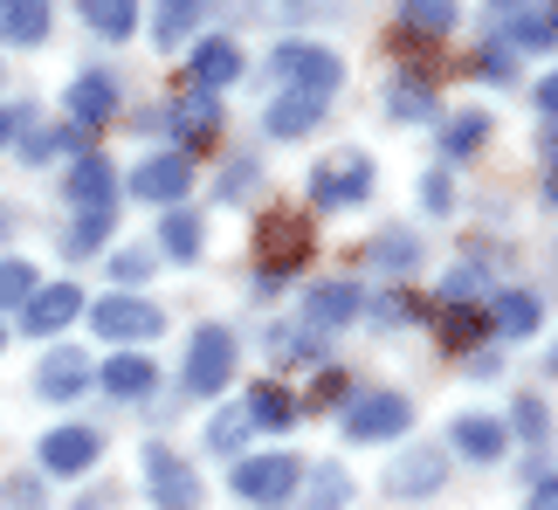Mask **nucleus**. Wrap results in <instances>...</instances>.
Here are the masks:
<instances>
[{"label":"nucleus","instance_id":"f257e3e1","mask_svg":"<svg viewBox=\"0 0 558 510\" xmlns=\"http://www.w3.org/2000/svg\"><path fill=\"white\" fill-rule=\"evenodd\" d=\"M304 255H311V221L263 215V228H255V276H263V283H255V290H276L283 276H296Z\"/></svg>","mask_w":558,"mask_h":510},{"label":"nucleus","instance_id":"f03ea898","mask_svg":"<svg viewBox=\"0 0 558 510\" xmlns=\"http://www.w3.org/2000/svg\"><path fill=\"white\" fill-rule=\"evenodd\" d=\"M228 373H234V338L221 325H201V331H193V345H186V366H180L186 400H214V393L228 387Z\"/></svg>","mask_w":558,"mask_h":510},{"label":"nucleus","instance_id":"7ed1b4c3","mask_svg":"<svg viewBox=\"0 0 558 510\" xmlns=\"http://www.w3.org/2000/svg\"><path fill=\"white\" fill-rule=\"evenodd\" d=\"M90 325H97V338H111L118 352H138L145 338H159L166 331V317H159V304H145V296H104V304L90 311Z\"/></svg>","mask_w":558,"mask_h":510},{"label":"nucleus","instance_id":"20e7f679","mask_svg":"<svg viewBox=\"0 0 558 510\" xmlns=\"http://www.w3.org/2000/svg\"><path fill=\"white\" fill-rule=\"evenodd\" d=\"M234 497L242 503H290L304 470H296V456H255V462H234Z\"/></svg>","mask_w":558,"mask_h":510},{"label":"nucleus","instance_id":"39448f33","mask_svg":"<svg viewBox=\"0 0 558 510\" xmlns=\"http://www.w3.org/2000/svg\"><path fill=\"white\" fill-rule=\"evenodd\" d=\"M276 76H283L290 90L331 97L345 70H338V56H331V49H317V41H283V49H276Z\"/></svg>","mask_w":558,"mask_h":510},{"label":"nucleus","instance_id":"423d86ee","mask_svg":"<svg viewBox=\"0 0 558 510\" xmlns=\"http://www.w3.org/2000/svg\"><path fill=\"white\" fill-rule=\"evenodd\" d=\"M338 421H345L352 441H393V435H407L414 408H407V393H359Z\"/></svg>","mask_w":558,"mask_h":510},{"label":"nucleus","instance_id":"0eeeda50","mask_svg":"<svg viewBox=\"0 0 558 510\" xmlns=\"http://www.w3.org/2000/svg\"><path fill=\"white\" fill-rule=\"evenodd\" d=\"M366 194H373V159L366 153H338V159H325L311 173V201L317 207H352Z\"/></svg>","mask_w":558,"mask_h":510},{"label":"nucleus","instance_id":"6e6552de","mask_svg":"<svg viewBox=\"0 0 558 510\" xmlns=\"http://www.w3.org/2000/svg\"><path fill=\"white\" fill-rule=\"evenodd\" d=\"M145 483H153V503L159 510H201V476L186 470L173 449H145Z\"/></svg>","mask_w":558,"mask_h":510},{"label":"nucleus","instance_id":"1a4fd4ad","mask_svg":"<svg viewBox=\"0 0 558 510\" xmlns=\"http://www.w3.org/2000/svg\"><path fill=\"white\" fill-rule=\"evenodd\" d=\"M193 186V159L186 153H153L145 166H132V201H166L173 207Z\"/></svg>","mask_w":558,"mask_h":510},{"label":"nucleus","instance_id":"9d476101","mask_svg":"<svg viewBox=\"0 0 558 510\" xmlns=\"http://www.w3.org/2000/svg\"><path fill=\"white\" fill-rule=\"evenodd\" d=\"M97 449H104L97 428H49L41 435V470L49 476H83L97 462Z\"/></svg>","mask_w":558,"mask_h":510},{"label":"nucleus","instance_id":"9b49d317","mask_svg":"<svg viewBox=\"0 0 558 510\" xmlns=\"http://www.w3.org/2000/svg\"><path fill=\"white\" fill-rule=\"evenodd\" d=\"M83 311V296H76V283H41L28 304H21V331L28 338H49V331H62L70 317Z\"/></svg>","mask_w":558,"mask_h":510},{"label":"nucleus","instance_id":"f8f14e48","mask_svg":"<svg viewBox=\"0 0 558 510\" xmlns=\"http://www.w3.org/2000/svg\"><path fill=\"white\" fill-rule=\"evenodd\" d=\"M186 76H193V90H221V83H234L242 76V49L234 41H221V35H207V41H193L186 49Z\"/></svg>","mask_w":558,"mask_h":510},{"label":"nucleus","instance_id":"ddd939ff","mask_svg":"<svg viewBox=\"0 0 558 510\" xmlns=\"http://www.w3.org/2000/svg\"><path fill=\"white\" fill-rule=\"evenodd\" d=\"M90 379H97V366H90V359H83L76 345H62V352H49V359H41V373H35V393H41V400H76L83 387H90Z\"/></svg>","mask_w":558,"mask_h":510},{"label":"nucleus","instance_id":"4468645a","mask_svg":"<svg viewBox=\"0 0 558 510\" xmlns=\"http://www.w3.org/2000/svg\"><path fill=\"white\" fill-rule=\"evenodd\" d=\"M111 194H118V173H111V159L83 153V159L70 166V201H76V215H111Z\"/></svg>","mask_w":558,"mask_h":510},{"label":"nucleus","instance_id":"2eb2a0df","mask_svg":"<svg viewBox=\"0 0 558 510\" xmlns=\"http://www.w3.org/2000/svg\"><path fill=\"white\" fill-rule=\"evenodd\" d=\"M448 476V456L441 449H407L393 470H386V483H393V497H435Z\"/></svg>","mask_w":558,"mask_h":510},{"label":"nucleus","instance_id":"dca6fc26","mask_svg":"<svg viewBox=\"0 0 558 510\" xmlns=\"http://www.w3.org/2000/svg\"><path fill=\"white\" fill-rule=\"evenodd\" d=\"M359 311H366V290L345 283V276H338V283H311V296H304V317L317 331H325V325H352Z\"/></svg>","mask_w":558,"mask_h":510},{"label":"nucleus","instance_id":"f3484780","mask_svg":"<svg viewBox=\"0 0 558 510\" xmlns=\"http://www.w3.org/2000/svg\"><path fill=\"white\" fill-rule=\"evenodd\" d=\"M504 441H510V428L489 421V414H456V421H448V449H462L469 462H497Z\"/></svg>","mask_w":558,"mask_h":510},{"label":"nucleus","instance_id":"a211bd4d","mask_svg":"<svg viewBox=\"0 0 558 510\" xmlns=\"http://www.w3.org/2000/svg\"><path fill=\"white\" fill-rule=\"evenodd\" d=\"M325 104L331 97H311V90H283L269 104V138H304V132H317V124H325Z\"/></svg>","mask_w":558,"mask_h":510},{"label":"nucleus","instance_id":"6ab92c4d","mask_svg":"<svg viewBox=\"0 0 558 510\" xmlns=\"http://www.w3.org/2000/svg\"><path fill=\"white\" fill-rule=\"evenodd\" d=\"M62 104H70V118H76V124H111V118H118V83L104 76V70H83V76L70 83V97H62Z\"/></svg>","mask_w":558,"mask_h":510},{"label":"nucleus","instance_id":"aec40b11","mask_svg":"<svg viewBox=\"0 0 558 510\" xmlns=\"http://www.w3.org/2000/svg\"><path fill=\"white\" fill-rule=\"evenodd\" d=\"M104 387H111L118 400H145V393H153L159 387V366H153V359H145V352H111V359H104Z\"/></svg>","mask_w":558,"mask_h":510},{"label":"nucleus","instance_id":"412c9836","mask_svg":"<svg viewBox=\"0 0 558 510\" xmlns=\"http://www.w3.org/2000/svg\"><path fill=\"white\" fill-rule=\"evenodd\" d=\"M497 28L518 41V49H558V8H504Z\"/></svg>","mask_w":558,"mask_h":510},{"label":"nucleus","instance_id":"4be33fe9","mask_svg":"<svg viewBox=\"0 0 558 510\" xmlns=\"http://www.w3.org/2000/svg\"><path fill=\"white\" fill-rule=\"evenodd\" d=\"M173 132H180V153H193L201 138L221 132V104H214L207 90H186V97L173 104Z\"/></svg>","mask_w":558,"mask_h":510},{"label":"nucleus","instance_id":"5701e85b","mask_svg":"<svg viewBox=\"0 0 558 510\" xmlns=\"http://www.w3.org/2000/svg\"><path fill=\"white\" fill-rule=\"evenodd\" d=\"M538 317H545V304L531 290H497V296H489V325H497L504 338H531Z\"/></svg>","mask_w":558,"mask_h":510},{"label":"nucleus","instance_id":"b1692460","mask_svg":"<svg viewBox=\"0 0 558 510\" xmlns=\"http://www.w3.org/2000/svg\"><path fill=\"white\" fill-rule=\"evenodd\" d=\"M386 104H393L400 124H427V118H435V83H427V76H393Z\"/></svg>","mask_w":558,"mask_h":510},{"label":"nucleus","instance_id":"393cba45","mask_svg":"<svg viewBox=\"0 0 558 510\" xmlns=\"http://www.w3.org/2000/svg\"><path fill=\"white\" fill-rule=\"evenodd\" d=\"M242 414H248V428H290V421H296V400L269 379V387H255V393L242 400Z\"/></svg>","mask_w":558,"mask_h":510},{"label":"nucleus","instance_id":"a878e982","mask_svg":"<svg viewBox=\"0 0 558 510\" xmlns=\"http://www.w3.org/2000/svg\"><path fill=\"white\" fill-rule=\"evenodd\" d=\"M0 35L8 41H41L49 35V8H41V0H0Z\"/></svg>","mask_w":558,"mask_h":510},{"label":"nucleus","instance_id":"bb28decb","mask_svg":"<svg viewBox=\"0 0 558 510\" xmlns=\"http://www.w3.org/2000/svg\"><path fill=\"white\" fill-rule=\"evenodd\" d=\"M352 497V476L338 470V462H325V470H311V483H304V510H338Z\"/></svg>","mask_w":558,"mask_h":510},{"label":"nucleus","instance_id":"cd10ccee","mask_svg":"<svg viewBox=\"0 0 558 510\" xmlns=\"http://www.w3.org/2000/svg\"><path fill=\"white\" fill-rule=\"evenodd\" d=\"M201 14L207 8H193V0H173V8H159V21H153V41L159 49H180V41L201 28Z\"/></svg>","mask_w":558,"mask_h":510},{"label":"nucleus","instance_id":"c85d7f7f","mask_svg":"<svg viewBox=\"0 0 558 510\" xmlns=\"http://www.w3.org/2000/svg\"><path fill=\"white\" fill-rule=\"evenodd\" d=\"M83 21H90L97 35H111V41H124V35L138 28V8H132V0H90V8H83Z\"/></svg>","mask_w":558,"mask_h":510},{"label":"nucleus","instance_id":"c756f323","mask_svg":"<svg viewBox=\"0 0 558 510\" xmlns=\"http://www.w3.org/2000/svg\"><path fill=\"white\" fill-rule=\"evenodd\" d=\"M248 435H255V428H248V414H242V408H221V414L207 421V449H214V456H234Z\"/></svg>","mask_w":558,"mask_h":510},{"label":"nucleus","instance_id":"7c9ffc66","mask_svg":"<svg viewBox=\"0 0 558 510\" xmlns=\"http://www.w3.org/2000/svg\"><path fill=\"white\" fill-rule=\"evenodd\" d=\"M104 235H111V215H76V228H62V255H97L104 248Z\"/></svg>","mask_w":558,"mask_h":510},{"label":"nucleus","instance_id":"2f4dec72","mask_svg":"<svg viewBox=\"0 0 558 510\" xmlns=\"http://www.w3.org/2000/svg\"><path fill=\"white\" fill-rule=\"evenodd\" d=\"M159 242H166V255H180V263H193V255H201V221L173 207V215L159 221Z\"/></svg>","mask_w":558,"mask_h":510},{"label":"nucleus","instance_id":"473e14b6","mask_svg":"<svg viewBox=\"0 0 558 510\" xmlns=\"http://www.w3.org/2000/svg\"><path fill=\"white\" fill-rule=\"evenodd\" d=\"M400 21L414 35H448V28H456V8H448V0H407Z\"/></svg>","mask_w":558,"mask_h":510},{"label":"nucleus","instance_id":"72a5a7b5","mask_svg":"<svg viewBox=\"0 0 558 510\" xmlns=\"http://www.w3.org/2000/svg\"><path fill=\"white\" fill-rule=\"evenodd\" d=\"M366 255H373V269H393V276H407V269L421 263V242H414V235H379Z\"/></svg>","mask_w":558,"mask_h":510},{"label":"nucleus","instance_id":"f704fd0d","mask_svg":"<svg viewBox=\"0 0 558 510\" xmlns=\"http://www.w3.org/2000/svg\"><path fill=\"white\" fill-rule=\"evenodd\" d=\"M483 138H489V118H483V111H462V118L441 132V153H448V159H462V153H476Z\"/></svg>","mask_w":558,"mask_h":510},{"label":"nucleus","instance_id":"c9c22d12","mask_svg":"<svg viewBox=\"0 0 558 510\" xmlns=\"http://www.w3.org/2000/svg\"><path fill=\"white\" fill-rule=\"evenodd\" d=\"M35 290H41V276L28 263H0V311H8V304H28Z\"/></svg>","mask_w":558,"mask_h":510},{"label":"nucleus","instance_id":"e433bc0d","mask_svg":"<svg viewBox=\"0 0 558 510\" xmlns=\"http://www.w3.org/2000/svg\"><path fill=\"white\" fill-rule=\"evenodd\" d=\"M483 338H489L483 311H456V317H448V352H469V345H483Z\"/></svg>","mask_w":558,"mask_h":510},{"label":"nucleus","instance_id":"4c0bfd02","mask_svg":"<svg viewBox=\"0 0 558 510\" xmlns=\"http://www.w3.org/2000/svg\"><path fill=\"white\" fill-rule=\"evenodd\" d=\"M518 435L531 441V449H545V435H551V414H545V400H518Z\"/></svg>","mask_w":558,"mask_h":510},{"label":"nucleus","instance_id":"58836bf2","mask_svg":"<svg viewBox=\"0 0 558 510\" xmlns=\"http://www.w3.org/2000/svg\"><path fill=\"white\" fill-rule=\"evenodd\" d=\"M111 276H118V283H145V276H153V248H118Z\"/></svg>","mask_w":558,"mask_h":510},{"label":"nucleus","instance_id":"ea45409f","mask_svg":"<svg viewBox=\"0 0 558 510\" xmlns=\"http://www.w3.org/2000/svg\"><path fill=\"white\" fill-rule=\"evenodd\" d=\"M441 296H448V304H476V296H483V276H476V269H448Z\"/></svg>","mask_w":558,"mask_h":510},{"label":"nucleus","instance_id":"a19ab883","mask_svg":"<svg viewBox=\"0 0 558 510\" xmlns=\"http://www.w3.org/2000/svg\"><path fill=\"white\" fill-rule=\"evenodd\" d=\"M8 503H14V510H41V483H35V476H14V483H8Z\"/></svg>","mask_w":558,"mask_h":510},{"label":"nucleus","instance_id":"79ce46f5","mask_svg":"<svg viewBox=\"0 0 558 510\" xmlns=\"http://www.w3.org/2000/svg\"><path fill=\"white\" fill-rule=\"evenodd\" d=\"M476 70H483L489 83H510V76H518V70H510V49H483V62H476Z\"/></svg>","mask_w":558,"mask_h":510},{"label":"nucleus","instance_id":"37998d69","mask_svg":"<svg viewBox=\"0 0 558 510\" xmlns=\"http://www.w3.org/2000/svg\"><path fill=\"white\" fill-rule=\"evenodd\" d=\"M248 186H255V166H248V159H234V166H228V186H221V194H228V201H242Z\"/></svg>","mask_w":558,"mask_h":510},{"label":"nucleus","instance_id":"c03bdc74","mask_svg":"<svg viewBox=\"0 0 558 510\" xmlns=\"http://www.w3.org/2000/svg\"><path fill=\"white\" fill-rule=\"evenodd\" d=\"M421 201L435 207V215H448V201H456V194H448V173H427V186H421Z\"/></svg>","mask_w":558,"mask_h":510},{"label":"nucleus","instance_id":"a18cd8bd","mask_svg":"<svg viewBox=\"0 0 558 510\" xmlns=\"http://www.w3.org/2000/svg\"><path fill=\"white\" fill-rule=\"evenodd\" d=\"M524 510H558V476H538L531 483V503Z\"/></svg>","mask_w":558,"mask_h":510},{"label":"nucleus","instance_id":"49530a36","mask_svg":"<svg viewBox=\"0 0 558 510\" xmlns=\"http://www.w3.org/2000/svg\"><path fill=\"white\" fill-rule=\"evenodd\" d=\"M338 393H345V379H331V373H325V379H317V393H311V400H317V408H331Z\"/></svg>","mask_w":558,"mask_h":510},{"label":"nucleus","instance_id":"de8ad7c7","mask_svg":"<svg viewBox=\"0 0 558 510\" xmlns=\"http://www.w3.org/2000/svg\"><path fill=\"white\" fill-rule=\"evenodd\" d=\"M538 111H545V118H558V76H545V83H538Z\"/></svg>","mask_w":558,"mask_h":510},{"label":"nucleus","instance_id":"09e8293b","mask_svg":"<svg viewBox=\"0 0 558 510\" xmlns=\"http://www.w3.org/2000/svg\"><path fill=\"white\" fill-rule=\"evenodd\" d=\"M14 138V111H0V145H8Z\"/></svg>","mask_w":558,"mask_h":510},{"label":"nucleus","instance_id":"8fccbe9b","mask_svg":"<svg viewBox=\"0 0 558 510\" xmlns=\"http://www.w3.org/2000/svg\"><path fill=\"white\" fill-rule=\"evenodd\" d=\"M545 201H551V207H558V173H551V180H545Z\"/></svg>","mask_w":558,"mask_h":510},{"label":"nucleus","instance_id":"3c124183","mask_svg":"<svg viewBox=\"0 0 558 510\" xmlns=\"http://www.w3.org/2000/svg\"><path fill=\"white\" fill-rule=\"evenodd\" d=\"M0 235H8V207H0Z\"/></svg>","mask_w":558,"mask_h":510},{"label":"nucleus","instance_id":"603ef678","mask_svg":"<svg viewBox=\"0 0 558 510\" xmlns=\"http://www.w3.org/2000/svg\"><path fill=\"white\" fill-rule=\"evenodd\" d=\"M551 366H558V352H551Z\"/></svg>","mask_w":558,"mask_h":510}]
</instances>
